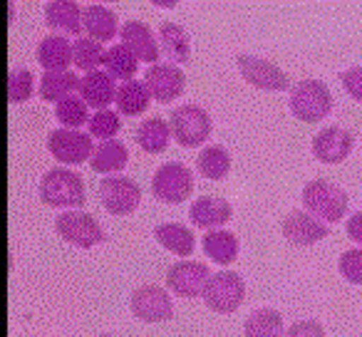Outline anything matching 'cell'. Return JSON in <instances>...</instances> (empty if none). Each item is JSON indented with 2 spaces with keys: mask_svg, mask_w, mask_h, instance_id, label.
<instances>
[{
  "mask_svg": "<svg viewBox=\"0 0 362 337\" xmlns=\"http://www.w3.org/2000/svg\"><path fill=\"white\" fill-rule=\"evenodd\" d=\"M97 337H117V335H112V332H102V335H97Z\"/></svg>",
  "mask_w": 362,
  "mask_h": 337,
  "instance_id": "cell-41",
  "label": "cell"
},
{
  "mask_svg": "<svg viewBox=\"0 0 362 337\" xmlns=\"http://www.w3.org/2000/svg\"><path fill=\"white\" fill-rule=\"evenodd\" d=\"M352 134L342 126H325L313 136V154L320 164H340L352 151Z\"/></svg>",
  "mask_w": 362,
  "mask_h": 337,
  "instance_id": "cell-14",
  "label": "cell"
},
{
  "mask_svg": "<svg viewBox=\"0 0 362 337\" xmlns=\"http://www.w3.org/2000/svg\"><path fill=\"white\" fill-rule=\"evenodd\" d=\"M283 337H325V330H322L320 322L310 317V320L293 322V325L283 332Z\"/></svg>",
  "mask_w": 362,
  "mask_h": 337,
  "instance_id": "cell-38",
  "label": "cell"
},
{
  "mask_svg": "<svg viewBox=\"0 0 362 337\" xmlns=\"http://www.w3.org/2000/svg\"><path fill=\"white\" fill-rule=\"evenodd\" d=\"M194 191V174L181 161H166L151 179V194L161 203H181Z\"/></svg>",
  "mask_w": 362,
  "mask_h": 337,
  "instance_id": "cell-6",
  "label": "cell"
},
{
  "mask_svg": "<svg viewBox=\"0 0 362 337\" xmlns=\"http://www.w3.org/2000/svg\"><path fill=\"white\" fill-rule=\"evenodd\" d=\"M129 307L132 315L141 322H161L169 320L174 315V302H171V295L164 290L161 285H141L132 292L129 297Z\"/></svg>",
  "mask_w": 362,
  "mask_h": 337,
  "instance_id": "cell-12",
  "label": "cell"
},
{
  "mask_svg": "<svg viewBox=\"0 0 362 337\" xmlns=\"http://www.w3.org/2000/svg\"><path fill=\"white\" fill-rule=\"evenodd\" d=\"M197 169L204 179L221 182V179H226L228 172H231V154L218 144L204 146V151L197 156Z\"/></svg>",
  "mask_w": 362,
  "mask_h": 337,
  "instance_id": "cell-29",
  "label": "cell"
},
{
  "mask_svg": "<svg viewBox=\"0 0 362 337\" xmlns=\"http://www.w3.org/2000/svg\"><path fill=\"white\" fill-rule=\"evenodd\" d=\"M122 45H127L132 52H134L139 60L149 62V65H156L161 55L159 40H156L154 30H151L146 23L141 20H127L119 30Z\"/></svg>",
  "mask_w": 362,
  "mask_h": 337,
  "instance_id": "cell-15",
  "label": "cell"
},
{
  "mask_svg": "<svg viewBox=\"0 0 362 337\" xmlns=\"http://www.w3.org/2000/svg\"><path fill=\"white\" fill-rule=\"evenodd\" d=\"M144 85L149 90L151 100H156L159 105H169V102L179 100L184 95L187 77H184L179 65L156 62V65H149V70L144 72Z\"/></svg>",
  "mask_w": 362,
  "mask_h": 337,
  "instance_id": "cell-10",
  "label": "cell"
},
{
  "mask_svg": "<svg viewBox=\"0 0 362 337\" xmlns=\"http://www.w3.org/2000/svg\"><path fill=\"white\" fill-rule=\"evenodd\" d=\"M233 216V208L226 199L218 196H202L192 203L189 208V218H192L194 226L209 228V231H216L223 228V223H228Z\"/></svg>",
  "mask_w": 362,
  "mask_h": 337,
  "instance_id": "cell-18",
  "label": "cell"
},
{
  "mask_svg": "<svg viewBox=\"0 0 362 337\" xmlns=\"http://www.w3.org/2000/svg\"><path fill=\"white\" fill-rule=\"evenodd\" d=\"M171 136L176 144L187 146V149H197L211 136V114L199 105H181L169 114Z\"/></svg>",
  "mask_w": 362,
  "mask_h": 337,
  "instance_id": "cell-3",
  "label": "cell"
},
{
  "mask_svg": "<svg viewBox=\"0 0 362 337\" xmlns=\"http://www.w3.org/2000/svg\"><path fill=\"white\" fill-rule=\"evenodd\" d=\"M159 47L166 55V60H171V65H187L192 60V40H189V32L179 23H161Z\"/></svg>",
  "mask_w": 362,
  "mask_h": 337,
  "instance_id": "cell-19",
  "label": "cell"
},
{
  "mask_svg": "<svg viewBox=\"0 0 362 337\" xmlns=\"http://www.w3.org/2000/svg\"><path fill=\"white\" fill-rule=\"evenodd\" d=\"M117 110L119 114L124 117H139L149 110L151 105V95L146 90V85L141 80H129V82H122L117 87V100H115Z\"/></svg>",
  "mask_w": 362,
  "mask_h": 337,
  "instance_id": "cell-25",
  "label": "cell"
},
{
  "mask_svg": "<svg viewBox=\"0 0 362 337\" xmlns=\"http://www.w3.org/2000/svg\"><path fill=\"white\" fill-rule=\"evenodd\" d=\"M117 82L115 77L110 75L107 70H95V72H87L80 82V97L87 102V107L92 110H107L112 102L117 100Z\"/></svg>",
  "mask_w": 362,
  "mask_h": 337,
  "instance_id": "cell-17",
  "label": "cell"
},
{
  "mask_svg": "<svg viewBox=\"0 0 362 337\" xmlns=\"http://www.w3.org/2000/svg\"><path fill=\"white\" fill-rule=\"evenodd\" d=\"M47 149L62 166H77L85 159H92V154H95V144H92L90 134L80 129H65V126L50 131Z\"/></svg>",
  "mask_w": 362,
  "mask_h": 337,
  "instance_id": "cell-9",
  "label": "cell"
},
{
  "mask_svg": "<svg viewBox=\"0 0 362 337\" xmlns=\"http://www.w3.org/2000/svg\"><path fill=\"white\" fill-rule=\"evenodd\" d=\"M337 268H340L345 280L362 285V248H350V251L342 253Z\"/></svg>",
  "mask_w": 362,
  "mask_h": 337,
  "instance_id": "cell-36",
  "label": "cell"
},
{
  "mask_svg": "<svg viewBox=\"0 0 362 337\" xmlns=\"http://www.w3.org/2000/svg\"><path fill=\"white\" fill-rule=\"evenodd\" d=\"M105 47L95 37H77L72 42V65L85 72H95L100 65H105Z\"/></svg>",
  "mask_w": 362,
  "mask_h": 337,
  "instance_id": "cell-32",
  "label": "cell"
},
{
  "mask_svg": "<svg viewBox=\"0 0 362 337\" xmlns=\"http://www.w3.org/2000/svg\"><path fill=\"white\" fill-rule=\"evenodd\" d=\"M55 231L60 233V238H65L67 243L77 248H92L105 241V228L100 226V221L80 208L62 211L55 218Z\"/></svg>",
  "mask_w": 362,
  "mask_h": 337,
  "instance_id": "cell-7",
  "label": "cell"
},
{
  "mask_svg": "<svg viewBox=\"0 0 362 337\" xmlns=\"http://www.w3.org/2000/svg\"><path fill=\"white\" fill-rule=\"evenodd\" d=\"M33 92H35V75L28 67L13 70L11 77H8V100L13 105H23V102L30 100Z\"/></svg>",
  "mask_w": 362,
  "mask_h": 337,
  "instance_id": "cell-35",
  "label": "cell"
},
{
  "mask_svg": "<svg viewBox=\"0 0 362 337\" xmlns=\"http://www.w3.org/2000/svg\"><path fill=\"white\" fill-rule=\"evenodd\" d=\"M283 315L273 307L253 310L243 325V337H283Z\"/></svg>",
  "mask_w": 362,
  "mask_h": 337,
  "instance_id": "cell-30",
  "label": "cell"
},
{
  "mask_svg": "<svg viewBox=\"0 0 362 337\" xmlns=\"http://www.w3.org/2000/svg\"><path fill=\"white\" fill-rule=\"evenodd\" d=\"M347 236L362 248V211H357L352 218H347Z\"/></svg>",
  "mask_w": 362,
  "mask_h": 337,
  "instance_id": "cell-39",
  "label": "cell"
},
{
  "mask_svg": "<svg viewBox=\"0 0 362 337\" xmlns=\"http://www.w3.org/2000/svg\"><path fill=\"white\" fill-rule=\"evenodd\" d=\"M236 65H238V70H241L243 80H246L248 85L258 87V90L283 92L291 87L288 75L278 65H273L271 60H263V57H256V55H238Z\"/></svg>",
  "mask_w": 362,
  "mask_h": 337,
  "instance_id": "cell-13",
  "label": "cell"
},
{
  "mask_svg": "<svg viewBox=\"0 0 362 337\" xmlns=\"http://www.w3.org/2000/svg\"><path fill=\"white\" fill-rule=\"evenodd\" d=\"M340 80L347 95L355 102H362V65H355V67H350V70H345L340 75Z\"/></svg>",
  "mask_w": 362,
  "mask_h": 337,
  "instance_id": "cell-37",
  "label": "cell"
},
{
  "mask_svg": "<svg viewBox=\"0 0 362 337\" xmlns=\"http://www.w3.org/2000/svg\"><path fill=\"white\" fill-rule=\"evenodd\" d=\"M87 129H90V136H97L102 141H110L119 134L122 129V119H119V112H112V110H100L90 117L87 122Z\"/></svg>",
  "mask_w": 362,
  "mask_h": 337,
  "instance_id": "cell-34",
  "label": "cell"
},
{
  "mask_svg": "<svg viewBox=\"0 0 362 337\" xmlns=\"http://www.w3.org/2000/svg\"><path fill=\"white\" fill-rule=\"evenodd\" d=\"M82 23H85L87 37H95L97 42L112 40L122 30L119 20H117V13L107 6H100V3H92V6L85 8Z\"/></svg>",
  "mask_w": 362,
  "mask_h": 337,
  "instance_id": "cell-22",
  "label": "cell"
},
{
  "mask_svg": "<svg viewBox=\"0 0 362 337\" xmlns=\"http://www.w3.org/2000/svg\"><path fill=\"white\" fill-rule=\"evenodd\" d=\"M82 8L75 0H50L45 6V23L52 30L67 32V35H80L82 32Z\"/></svg>",
  "mask_w": 362,
  "mask_h": 337,
  "instance_id": "cell-20",
  "label": "cell"
},
{
  "mask_svg": "<svg viewBox=\"0 0 362 337\" xmlns=\"http://www.w3.org/2000/svg\"><path fill=\"white\" fill-rule=\"evenodd\" d=\"M37 62L45 72H67L72 65V42L62 35H45L37 45Z\"/></svg>",
  "mask_w": 362,
  "mask_h": 337,
  "instance_id": "cell-21",
  "label": "cell"
},
{
  "mask_svg": "<svg viewBox=\"0 0 362 337\" xmlns=\"http://www.w3.org/2000/svg\"><path fill=\"white\" fill-rule=\"evenodd\" d=\"M100 199L102 206L112 213V216H129L139 208L141 203V189L134 179L127 177H107L100 184Z\"/></svg>",
  "mask_w": 362,
  "mask_h": 337,
  "instance_id": "cell-8",
  "label": "cell"
},
{
  "mask_svg": "<svg viewBox=\"0 0 362 337\" xmlns=\"http://www.w3.org/2000/svg\"><path fill=\"white\" fill-rule=\"evenodd\" d=\"M40 199L52 208H65V211L80 208L85 203V182L67 166H55L42 177Z\"/></svg>",
  "mask_w": 362,
  "mask_h": 337,
  "instance_id": "cell-1",
  "label": "cell"
},
{
  "mask_svg": "<svg viewBox=\"0 0 362 337\" xmlns=\"http://www.w3.org/2000/svg\"><path fill=\"white\" fill-rule=\"evenodd\" d=\"M80 77L75 72H42L40 77V97L45 102H62L80 90Z\"/></svg>",
  "mask_w": 362,
  "mask_h": 337,
  "instance_id": "cell-28",
  "label": "cell"
},
{
  "mask_svg": "<svg viewBox=\"0 0 362 337\" xmlns=\"http://www.w3.org/2000/svg\"><path fill=\"white\" fill-rule=\"evenodd\" d=\"M211 276L214 273L206 263L179 261L166 271V288L179 297H199L204 295V288Z\"/></svg>",
  "mask_w": 362,
  "mask_h": 337,
  "instance_id": "cell-11",
  "label": "cell"
},
{
  "mask_svg": "<svg viewBox=\"0 0 362 337\" xmlns=\"http://www.w3.org/2000/svg\"><path fill=\"white\" fill-rule=\"evenodd\" d=\"M154 236L166 251L179 258H189L197 248V238H194L192 228L181 226V223H159L154 228Z\"/></svg>",
  "mask_w": 362,
  "mask_h": 337,
  "instance_id": "cell-24",
  "label": "cell"
},
{
  "mask_svg": "<svg viewBox=\"0 0 362 337\" xmlns=\"http://www.w3.org/2000/svg\"><path fill=\"white\" fill-rule=\"evenodd\" d=\"M154 6H164V8H174L176 6V3H174V0H154Z\"/></svg>",
  "mask_w": 362,
  "mask_h": 337,
  "instance_id": "cell-40",
  "label": "cell"
},
{
  "mask_svg": "<svg viewBox=\"0 0 362 337\" xmlns=\"http://www.w3.org/2000/svg\"><path fill=\"white\" fill-rule=\"evenodd\" d=\"M129 161V151H127L124 141L119 139H110V141H100L95 146V154L90 159V166L97 174H107V177H115Z\"/></svg>",
  "mask_w": 362,
  "mask_h": 337,
  "instance_id": "cell-23",
  "label": "cell"
},
{
  "mask_svg": "<svg viewBox=\"0 0 362 337\" xmlns=\"http://www.w3.org/2000/svg\"><path fill=\"white\" fill-rule=\"evenodd\" d=\"M171 136L169 119H161V117H149L136 126V144L146 151V154H161L166 151Z\"/></svg>",
  "mask_w": 362,
  "mask_h": 337,
  "instance_id": "cell-26",
  "label": "cell"
},
{
  "mask_svg": "<svg viewBox=\"0 0 362 337\" xmlns=\"http://www.w3.org/2000/svg\"><path fill=\"white\" fill-rule=\"evenodd\" d=\"M238 251H241V246H238V238L231 231L216 228V231H209L204 236V253L218 266H231L238 258Z\"/></svg>",
  "mask_w": 362,
  "mask_h": 337,
  "instance_id": "cell-27",
  "label": "cell"
},
{
  "mask_svg": "<svg viewBox=\"0 0 362 337\" xmlns=\"http://www.w3.org/2000/svg\"><path fill=\"white\" fill-rule=\"evenodd\" d=\"M347 194L325 179H313L303 187V206L322 223H337L347 213Z\"/></svg>",
  "mask_w": 362,
  "mask_h": 337,
  "instance_id": "cell-2",
  "label": "cell"
},
{
  "mask_svg": "<svg viewBox=\"0 0 362 337\" xmlns=\"http://www.w3.org/2000/svg\"><path fill=\"white\" fill-rule=\"evenodd\" d=\"M283 236L296 246H313L327 238V223L308 211H291L283 221Z\"/></svg>",
  "mask_w": 362,
  "mask_h": 337,
  "instance_id": "cell-16",
  "label": "cell"
},
{
  "mask_svg": "<svg viewBox=\"0 0 362 337\" xmlns=\"http://www.w3.org/2000/svg\"><path fill=\"white\" fill-rule=\"evenodd\" d=\"M105 70L110 72L115 80L129 82L134 80L136 70H139V57L129 50L127 45H112L105 52Z\"/></svg>",
  "mask_w": 362,
  "mask_h": 337,
  "instance_id": "cell-31",
  "label": "cell"
},
{
  "mask_svg": "<svg viewBox=\"0 0 362 337\" xmlns=\"http://www.w3.org/2000/svg\"><path fill=\"white\" fill-rule=\"evenodd\" d=\"M291 112L298 119L315 124L322 122L332 110V95L325 82L320 80H300L291 90Z\"/></svg>",
  "mask_w": 362,
  "mask_h": 337,
  "instance_id": "cell-4",
  "label": "cell"
},
{
  "mask_svg": "<svg viewBox=\"0 0 362 337\" xmlns=\"http://www.w3.org/2000/svg\"><path fill=\"white\" fill-rule=\"evenodd\" d=\"M55 117L65 129H80L85 126V122H90V110H87V102L82 97L72 95L67 100L57 102L55 105Z\"/></svg>",
  "mask_w": 362,
  "mask_h": 337,
  "instance_id": "cell-33",
  "label": "cell"
},
{
  "mask_svg": "<svg viewBox=\"0 0 362 337\" xmlns=\"http://www.w3.org/2000/svg\"><path fill=\"white\" fill-rule=\"evenodd\" d=\"M243 297H246V283L233 271L214 273L209 278L206 288H204V302L214 312H221V315L236 312L243 305Z\"/></svg>",
  "mask_w": 362,
  "mask_h": 337,
  "instance_id": "cell-5",
  "label": "cell"
}]
</instances>
